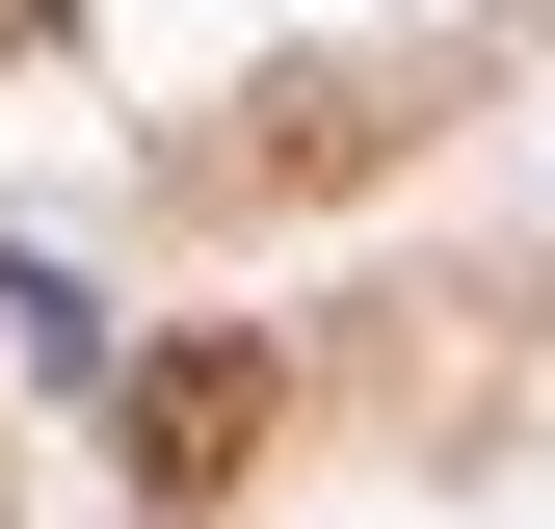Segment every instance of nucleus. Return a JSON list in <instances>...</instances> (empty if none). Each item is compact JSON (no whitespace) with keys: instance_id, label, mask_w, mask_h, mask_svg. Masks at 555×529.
Returning a JSON list of instances; mask_svg holds the SVG:
<instances>
[{"instance_id":"nucleus-1","label":"nucleus","mask_w":555,"mask_h":529,"mask_svg":"<svg viewBox=\"0 0 555 529\" xmlns=\"http://www.w3.org/2000/svg\"><path fill=\"white\" fill-rule=\"evenodd\" d=\"M238 450H264V345H185L159 397H132V477H159V503H212Z\"/></svg>"}]
</instances>
